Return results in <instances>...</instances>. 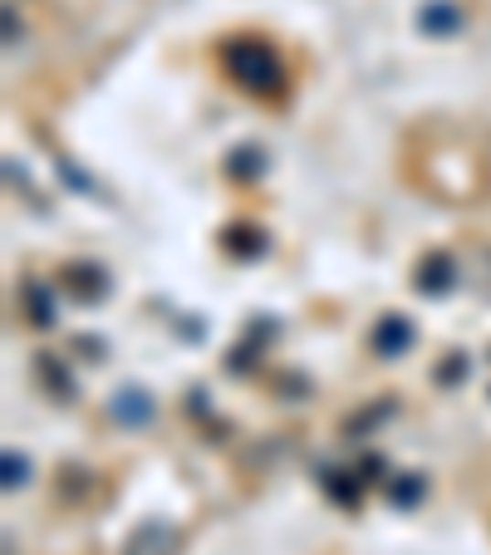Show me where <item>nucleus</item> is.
<instances>
[{
  "instance_id": "2",
  "label": "nucleus",
  "mask_w": 491,
  "mask_h": 555,
  "mask_svg": "<svg viewBox=\"0 0 491 555\" xmlns=\"http://www.w3.org/2000/svg\"><path fill=\"white\" fill-rule=\"evenodd\" d=\"M113 413L123 418V422H148L153 418V403H148V393H118Z\"/></svg>"
},
{
  "instance_id": "4",
  "label": "nucleus",
  "mask_w": 491,
  "mask_h": 555,
  "mask_svg": "<svg viewBox=\"0 0 491 555\" xmlns=\"http://www.w3.org/2000/svg\"><path fill=\"white\" fill-rule=\"evenodd\" d=\"M422 25H428V30H453V25H457V10L447 5V0H432V5L422 10Z\"/></svg>"
},
{
  "instance_id": "3",
  "label": "nucleus",
  "mask_w": 491,
  "mask_h": 555,
  "mask_svg": "<svg viewBox=\"0 0 491 555\" xmlns=\"http://www.w3.org/2000/svg\"><path fill=\"white\" fill-rule=\"evenodd\" d=\"M408 339H413V335H408V325H403V320H398V315H393V320H389V325H383L379 335H374V345H379L383 354H398V349L408 345Z\"/></svg>"
},
{
  "instance_id": "1",
  "label": "nucleus",
  "mask_w": 491,
  "mask_h": 555,
  "mask_svg": "<svg viewBox=\"0 0 491 555\" xmlns=\"http://www.w3.org/2000/svg\"><path fill=\"white\" fill-rule=\"evenodd\" d=\"M227 64L246 89H275L281 84V59H275L261 39H236V45H227Z\"/></svg>"
}]
</instances>
